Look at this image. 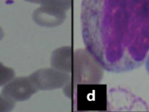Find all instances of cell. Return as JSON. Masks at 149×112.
<instances>
[{"label": "cell", "instance_id": "cell-2", "mask_svg": "<svg viewBox=\"0 0 149 112\" xmlns=\"http://www.w3.org/2000/svg\"><path fill=\"white\" fill-rule=\"evenodd\" d=\"M146 70L148 71V73L149 74V54L148 55V58L146 59Z\"/></svg>", "mask_w": 149, "mask_h": 112}, {"label": "cell", "instance_id": "cell-1", "mask_svg": "<svg viewBox=\"0 0 149 112\" xmlns=\"http://www.w3.org/2000/svg\"><path fill=\"white\" fill-rule=\"evenodd\" d=\"M81 36L104 70L123 73L141 67L149 54V0H82Z\"/></svg>", "mask_w": 149, "mask_h": 112}]
</instances>
